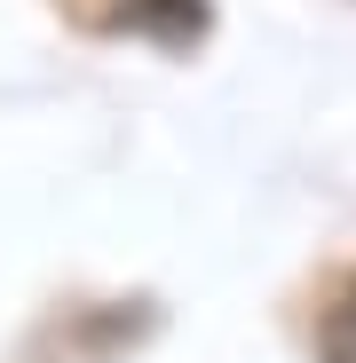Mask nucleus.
Segmentation results:
<instances>
[{"label":"nucleus","mask_w":356,"mask_h":363,"mask_svg":"<svg viewBox=\"0 0 356 363\" xmlns=\"http://www.w3.org/2000/svg\"><path fill=\"white\" fill-rule=\"evenodd\" d=\"M119 16L151 40H166V48H183V40L206 32V0H119Z\"/></svg>","instance_id":"f257e3e1"},{"label":"nucleus","mask_w":356,"mask_h":363,"mask_svg":"<svg viewBox=\"0 0 356 363\" xmlns=\"http://www.w3.org/2000/svg\"><path fill=\"white\" fill-rule=\"evenodd\" d=\"M317 363H356V277L325 300V316H317Z\"/></svg>","instance_id":"f03ea898"}]
</instances>
